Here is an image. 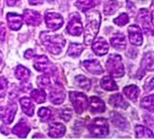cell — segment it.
<instances>
[{
	"label": "cell",
	"instance_id": "83f0119b",
	"mask_svg": "<svg viewBox=\"0 0 154 139\" xmlns=\"http://www.w3.org/2000/svg\"><path fill=\"white\" fill-rule=\"evenodd\" d=\"M119 7V3L116 1V0H109V1H107L106 3L104 4L103 6V12L105 15H112L114 14L116 10L118 9Z\"/></svg>",
	"mask_w": 154,
	"mask_h": 139
},
{
	"label": "cell",
	"instance_id": "d4e9b609",
	"mask_svg": "<svg viewBox=\"0 0 154 139\" xmlns=\"http://www.w3.org/2000/svg\"><path fill=\"white\" fill-rule=\"evenodd\" d=\"M15 76H16V78L20 81L26 82L30 76V72L25 66H23V65H19L15 70Z\"/></svg>",
	"mask_w": 154,
	"mask_h": 139
},
{
	"label": "cell",
	"instance_id": "60d3db41",
	"mask_svg": "<svg viewBox=\"0 0 154 139\" xmlns=\"http://www.w3.org/2000/svg\"><path fill=\"white\" fill-rule=\"evenodd\" d=\"M144 89H145V91H152L153 89V78L149 79L146 83L144 84Z\"/></svg>",
	"mask_w": 154,
	"mask_h": 139
},
{
	"label": "cell",
	"instance_id": "ee69618b",
	"mask_svg": "<svg viewBox=\"0 0 154 139\" xmlns=\"http://www.w3.org/2000/svg\"><path fill=\"white\" fill-rule=\"evenodd\" d=\"M6 1L9 6H14V5H16V3H18L19 0H6Z\"/></svg>",
	"mask_w": 154,
	"mask_h": 139
},
{
	"label": "cell",
	"instance_id": "9c48e42d",
	"mask_svg": "<svg viewBox=\"0 0 154 139\" xmlns=\"http://www.w3.org/2000/svg\"><path fill=\"white\" fill-rule=\"evenodd\" d=\"M128 32H129L130 42H131L133 45H135V46H140V45L143 44V32H141V29L140 28V26L133 24V26H129Z\"/></svg>",
	"mask_w": 154,
	"mask_h": 139
},
{
	"label": "cell",
	"instance_id": "b9f144b4",
	"mask_svg": "<svg viewBox=\"0 0 154 139\" xmlns=\"http://www.w3.org/2000/svg\"><path fill=\"white\" fill-rule=\"evenodd\" d=\"M34 54L35 53L33 50H26V52L25 53V56L26 59H31V58H33Z\"/></svg>",
	"mask_w": 154,
	"mask_h": 139
},
{
	"label": "cell",
	"instance_id": "f546056e",
	"mask_svg": "<svg viewBox=\"0 0 154 139\" xmlns=\"http://www.w3.org/2000/svg\"><path fill=\"white\" fill-rule=\"evenodd\" d=\"M30 95H31V98L38 104L43 103V102L46 100V93L43 89H33V91L31 92Z\"/></svg>",
	"mask_w": 154,
	"mask_h": 139
},
{
	"label": "cell",
	"instance_id": "30bf717a",
	"mask_svg": "<svg viewBox=\"0 0 154 139\" xmlns=\"http://www.w3.org/2000/svg\"><path fill=\"white\" fill-rule=\"evenodd\" d=\"M23 20L27 26H38L41 23V16L36 11L32 10H25L23 15Z\"/></svg>",
	"mask_w": 154,
	"mask_h": 139
},
{
	"label": "cell",
	"instance_id": "277c9868",
	"mask_svg": "<svg viewBox=\"0 0 154 139\" xmlns=\"http://www.w3.org/2000/svg\"><path fill=\"white\" fill-rule=\"evenodd\" d=\"M90 133L95 137H105L108 134V125L106 120L103 118L94 119L88 125Z\"/></svg>",
	"mask_w": 154,
	"mask_h": 139
},
{
	"label": "cell",
	"instance_id": "8992f818",
	"mask_svg": "<svg viewBox=\"0 0 154 139\" xmlns=\"http://www.w3.org/2000/svg\"><path fill=\"white\" fill-rule=\"evenodd\" d=\"M66 31H67V33L74 35V36H79L82 33V31H83L82 22H81L80 16L78 13H74L73 15L70 16V20H69V23L67 24Z\"/></svg>",
	"mask_w": 154,
	"mask_h": 139
},
{
	"label": "cell",
	"instance_id": "e0dca14e",
	"mask_svg": "<svg viewBox=\"0 0 154 139\" xmlns=\"http://www.w3.org/2000/svg\"><path fill=\"white\" fill-rule=\"evenodd\" d=\"M7 22L9 24L10 29L19 30L23 26V18L18 14L8 13L7 14Z\"/></svg>",
	"mask_w": 154,
	"mask_h": 139
},
{
	"label": "cell",
	"instance_id": "ffe728a7",
	"mask_svg": "<svg viewBox=\"0 0 154 139\" xmlns=\"http://www.w3.org/2000/svg\"><path fill=\"white\" fill-rule=\"evenodd\" d=\"M110 44L117 50H124L126 48V38L122 33H117L110 38Z\"/></svg>",
	"mask_w": 154,
	"mask_h": 139
},
{
	"label": "cell",
	"instance_id": "7a4b0ae2",
	"mask_svg": "<svg viewBox=\"0 0 154 139\" xmlns=\"http://www.w3.org/2000/svg\"><path fill=\"white\" fill-rule=\"evenodd\" d=\"M40 38L44 46L53 55H59L66 45V39L60 34H52L50 32H42Z\"/></svg>",
	"mask_w": 154,
	"mask_h": 139
},
{
	"label": "cell",
	"instance_id": "7c38bea8",
	"mask_svg": "<svg viewBox=\"0 0 154 139\" xmlns=\"http://www.w3.org/2000/svg\"><path fill=\"white\" fill-rule=\"evenodd\" d=\"M139 20L143 27V30L146 34H152V27L150 26V19H149V12L147 9H140L139 13Z\"/></svg>",
	"mask_w": 154,
	"mask_h": 139
},
{
	"label": "cell",
	"instance_id": "5b68a950",
	"mask_svg": "<svg viewBox=\"0 0 154 139\" xmlns=\"http://www.w3.org/2000/svg\"><path fill=\"white\" fill-rule=\"evenodd\" d=\"M69 97L77 114H82L87 109L89 105V100L84 93L78 92H71L69 93Z\"/></svg>",
	"mask_w": 154,
	"mask_h": 139
},
{
	"label": "cell",
	"instance_id": "7402d4cb",
	"mask_svg": "<svg viewBox=\"0 0 154 139\" xmlns=\"http://www.w3.org/2000/svg\"><path fill=\"white\" fill-rule=\"evenodd\" d=\"M111 121L114 124L117 128H119L123 130H127L129 129V124L128 122L126 121L125 118H123L120 114L116 113V112H113L111 114Z\"/></svg>",
	"mask_w": 154,
	"mask_h": 139
},
{
	"label": "cell",
	"instance_id": "5bb4252c",
	"mask_svg": "<svg viewBox=\"0 0 154 139\" xmlns=\"http://www.w3.org/2000/svg\"><path fill=\"white\" fill-rule=\"evenodd\" d=\"M93 51L98 56H104L108 52V44L103 37L98 38L92 45Z\"/></svg>",
	"mask_w": 154,
	"mask_h": 139
},
{
	"label": "cell",
	"instance_id": "603a6c76",
	"mask_svg": "<svg viewBox=\"0 0 154 139\" xmlns=\"http://www.w3.org/2000/svg\"><path fill=\"white\" fill-rule=\"evenodd\" d=\"M20 103H21L23 111L25 112L26 115L27 116H33L34 114V105L31 102V99L28 98V97H22L20 99Z\"/></svg>",
	"mask_w": 154,
	"mask_h": 139
},
{
	"label": "cell",
	"instance_id": "d6a6232c",
	"mask_svg": "<svg viewBox=\"0 0 154 139\" xmlns=\"http://www.w3.org/2000/svg\"><path fill=\"white\" fill-rule=\"evenodd\" d=\"M75 82L77 83V85L79 86V87H81L84 89H90V88H91L90 80H89L88 78H86V77L83 76V75L77 76L75 78Z\"/></svg>",
	"mask_w": 154,
	"mask_h": 139
},
{
	"label": "cell",
	"instance_id": "836d02e7",
	"mask_svg": "<svg viewBox=\"0 0 154 139\" xmlns=\"http://www.w3.org/2000/svg\"><path fill=\"white\" fill-rule=\"evenodd\" d=\"M141 107L144 109H147L151 113L153 112V95L145 96L141 100Z\"/></svg>",
	"mask_w": 154,
	"mask_h": 139
},
{
	"label": "cell",
	"instance_id": "e575fe53",
	"mask_svg": "<svg viewBox=\"0 0 154 139\" xmlns=\"http://www.w3.org/2000/svg\"><path fill=\"white\" fill-rule=\"evenodd\" d=\"M37 83L39 85V87L41 88H47L49 87L51 85V80H50V77L48 75H41L38 77L37 79Z\"/></svg>",
	"mask_w": 154,
	"mask_h": 139
},
{
	"label": "cell",
	"instance_id": "1f68e13d",
	"mask_svg": "<svg viewBox=\"0 0 154 139\" xmlns=\"http://www.w3.org/2000/svg\"><path fill=\"white\" fill-rule=\"evenodd\" d=\"M100 85H102V87L106 89V91H116L118 87H117V85L115 84V82L112 80V78L110 77H103L100 81Z\"/></svg>",
	"mask_w": 154,
	"mask_h": 139
},
{
	"label": "cell",
	"instance_id": "3957f363",
	"mask_svg": "<svg viewBox=\"0 0 154 139\" xmlns=\"http://www.w3.org/2000/svg\"><path fill=\"white\" fill-rule=\"evenodd\" d=\"M106 68L112 77L119 78L124 75V65L119 55H111L106 61Z\"/></svg>",
	"mask_w": 154,
	"mask_h": 139
},
{
	"label": "cell",
	"instance_id": "ab89813d",
	"mask_svg": "<svg viewBox=\"0 0 154 139\" xmlns=\"http://www.w3.org/2000/svg\"><path fill=\"white\" fill-rule=\"evenodd\" d=\"M5 34H6V29L4 26L3 23H0V43H3L5 40Z\"/></svg>",
	"mask_w": 154,
	"mask_h": 139
},
{
	"label": "cell",
	"instance_id": "d6986e66",
	"mask_svg": "<svg viewBox=\"0 0 154 139\" xmlns=\"http://www.w3.org/2000/svg\"><path fill=\"white\" fill-rule=\"evenodd\" d=\"M66 132V126L60 122H53L50 125L49 128V135L51 137L58 138L62 137Z\"/></svg>",
	"mask_w": 154,
	"mask_h": 139
},
{
	"label": "cell",
	"instance_id": "f6af8a7d",
	"mask_svg": "<svg viewBox=\"0 0 154 139\" xmlns=\"http://www.w3.org/2000/svg\"><path fill=\"white\" fill-rule=\"evenodd\" d=\"M2 58H3V54H2V52L0 51V63L2 62Z\"/></svg>",
	"mask_w": 154,
	"mask_h": 139
},
{
	"label": "cell",
	"instance_id": "6da1fadb",
	"mask_svg": "<svg viewBox=\"0 0 154 139\" xmlns=\"http://www.w3.org/2000/svg\"><path fill=\"white\" fill-rule=\"evenodd\" d=\"M100 24V15L98 11H92L87 14V24L85 27V44L89 45L93 42L98 34Z\"/></svg>",
	"mask_w": 154,
	"mask_h": 139
},
{
	"label": "cell",
	"instance_id": "f35d334b",
	"mask_svg": "<svg viewBox=\"0 0 154 139\" xmlns=\"http://www.w3.org/2000/svg\"><path fill=\"white\" fill-rule=\"evenodd\" d=\"M71 116H72V113L69 109H63V111L60 112V117L62 118L63 121H66V122L70 120Z\"/></svg>",
	"mask_w": 154,
	"mask_h": 139
},
{
	"label": "cell",
	"instance_id": "44dd1931",
	"mask_svg": "<svg viewBox=\"0 0 154 139\" xmlns=\"http://www.w3.org/2000/svg\"><path fill=\"white\" fill-rule=\"evenodd\" d=\"M143 71H153V53H147L144 56V58L141 61V68L139 71V73H141ZM140 77H143V74L140 75Z\"/></svg>",
	"mask_w": 154,
	"mask_h": 139
},
{
	"label": "cell",
	"instance_id": "8fae6325",
	"mask_svg": "<svg viewBox=\"0 0 154 139\" xmlns=\"http://www.w3.org/2000/svg\"><path fill=\"white\" fill-rule=\"evenodd\" d=\"M33 66L36 70L43 73H47L50 71L52 64L46 56H37L34 58Z\"/></svg>",
	"mask_w": 154,
	"mask_h": 139
},
{
	"label": "cell",
	"instance_id": "8d00e7d4",
	"mask_svg": "<svg viewBox=\"0 0 154 139\" xmlns=\"http://www.w3.org/2000/svg\"><path fill=\"white\" fill-rule=\"evenodd\" d=\"M113 22H114V23L117 24V26H125V24H127L129 23V17H128V15L126 13H122L118 18L114 19Z\"/></svg>",
	"mask_w": 154,
	"mask_h": 139
},
{
	"label": "cell",
	"instance_id": "2e32d148",
	"mask_svg": "<svg viewBox=\"0 0 154 139\" xmlns=\"http://www.w3.org/2000/svg\"><path fill=\"white\" fill-rule=\"evenodd\" d=\"M29 130H30V128H29V125L26 124V122L25 120H21L13 128L12 132L19 137L25 138V137H26L28 132H29Z\"/></svg>",
	"mask_w": 154,
	"mask_h": 139
},
{
	"label": "cell",
	"instance_id": "4dcf8cb0",
	"mask_svg": "<svg viewBox=\"0 0 154 139\" xmlns=\"http://www.w3.org/2000/svg\"><path fill=\"white\" fill-rule=\"evenodd\" d=\"M83 51V46L78 43H72L70 44L69 48H68L67 55L72 56V58H77L81 55V53Z\"/></svg>",
	"mask_w": 154,
	"mask_h": 139
},
{
	"label": "cell",
	"instance_id": "74e56055",
	"mask_svg": "<svg viewBox=\"0 0 154 139\" xmlns=\"http://www.w3.org/2000/svg\"><path fill=\"white\" fill-rule=\"evenodd\" d=\"M7 86H8V81L4 77H0V98L5 96Z\"/></svg>",
	"mask_w": 154,
	"mask_h": 139
},
{
	"label": "cell",
	"instance_id": "d590c367",
	"mask_svg": "<svg viewBox=\"0 0 154 139\" xmlns=\"http://www.w3.org/2000/svg\"><path fill=\"white\" fill-rule=\"evenodd\" d=\"M38 116L41 118L43 122H47L51 118V110L46 107H42L39 109Z\"/></svg>",
	"mask_w": 154,
	"mask_h": 139
},
{
	"label": "cell",
	"instance_id": "f1b7e54d",
	"mask_svg": "<svg viewBox=\"0 0 154 139\" xmlns=\"http://www.w3.org/2000/svg\"><path fill=\"white\" fill-rule=\"evenodd\" d=\"M96 4H97V0H78L76 2V6L81 11L87 12L89 9L96 6Z\"/></svg>",
	"mask_w": 154,
	"mask_h": 139
},
{
	"label": "cell",
	"instance_id": "9a60e30c",
	"mask_svg": "<svg viewBox=\"0 0 154 139\" xmlns=\"http://www.w3.org/2000/svg\"><path fill=\"white\" fill-rule=\"evenodd\" d=\"M83 65L89 72L92 73V74L100 75V74H103V72L102 65L100 64V62L97 59L85 60V61H83Z\"/></svg>",
	"mask_w": 154,
	"mask_h": 139
},
{
	"label": "cell",
	"instance_id": "4fadbf2b",
	"mask_svg": "<svg viewBox=\"0 0 154 139\" xmlns=\"http://www.w3.org/2000/svg\"><path fill=\"white\" fill-rule=\"evenodd\" d=\"M17 105L12 103L9 104L7 107L3 110V113L0 115V118L3 121V122L5 124H11L14 120V117L16 115V112H17Z\"/></svg>",
	"mask_w": 154,
	"mask_h": 139
},
{
	"label": "cell",
	"instance_id": "52a82bcc",
	"mask_svg": "<svg viewBox=\"0 0 154 139\" xmlns=\"http://www.w3.org/2000/svg\"><path fill=\"white\" fill-rule=\"evenodd\" d=\"M45 22L47 26L52 30H57L63 26V17L58 13L50 12L47 13L45 16Z\"/></svg>",
	"mask_w": 154,
	"mask_h": 139
},
{
	"label": "cell",
	"instance_id": "ba28073f",
	"mask_svg": "<svg viewBox=\"0 0 154 139\" xmlns=\"http://www.w3.org/2000/svg\"><path fill=\"white\" fill-rule=\"evenodd\" d=\"M64 96H66V92H64L63 87L57 82L50 91V101L54 104H60L64 100Z\"/></svg>",
	"mask_w": 154,
	"mask_h": 139
},
{
	"label": "cell",
	"instance_id": "bcb514c9",
	"mask_svg": "<svg viewBox=\"0 0 154 139\" xmlns=\"http://www.w3.org/2000/svg\"><path fill=\"white\" fill-rule=\"evenodd\" d=\"M0 14H1V2H0Z\"/></svg>",
	"mask_w": 154,
	"mask_h": 139
},
{
	"label": "cell",
	"instance_id": "7bdbcfd3",
	"mask_svg": "<svg viewBox=\"0 0 154 139\" xmlns=\"http://www.w3.org/2000/svg\"><path fill=\"white\" fill-rule=\"evenodd\" d=\"M28 3L30 5H39L43 3V0H28Z\"/></svg>",
	"mask_w": 154,
	"mask_h": 139
},
{
	"label": "cell",
	"instance_id": "ac0fdd59",
	"mask_svg": "<svg viewBox=\"0 0 154 139\" xmlns=\"http://www.w3.org/2000/svg\"><path fill=\"white\" fill-rule=\"evenodd\" d=\"M105 110L104 102L98 96L90 97V111L92 113H103Z\"/></svg>",
	"mask_w": 154,
	"mask_h": 139
},
{
	"label": "cell",
	"instance_id": "484cf974",
	"mask_svg": "<svg viewBox=\"0 0 154 139\" xmlns=\"http://www.w3.org/2000/svg\"><path fill=\"white\" fill-rule=\"evenodd\" d=\"M124 93L127 95V97L129 99H131L132 101H136L137 96L140 95V91L137 89V86L135 85H131V86H128L124 89Z\"/></svg>",
	"mask_w": 154,
	"mask_h": 139
},
{
	"label": "cell",
	"instance_id": "4316f807",
	"mask_svg": "<svg viewBox=\"0 0 154 139\" xmlns=\"http://www.w3.org/2000/svg\"><path fill=\"white\" fill-rule=\"evenodd\" d=\"M136 136L137 138H153V133L150 129L144 128L143 125L136 126Z\"/></svg>",
	"mask_w": 154,
	"mask_h": 139
},
{
	"label": "cell",
	"instance_id": "cb8c5ba5",
	"mask_svg": "<svg viewBox=\"0 0 154 139\" xmlns=\"http://www.w3.org/2000/svg\"><path fill=\"white\" fill-rule=\"evenodd\" d=\"M109 103H110V105L114 106V107L123 108V109L128 108V103L120 93H116V95H113L109 97Z\"/></svg>",
	"mask_w": 154,
	"mask_h": 139
}]
</instances>
